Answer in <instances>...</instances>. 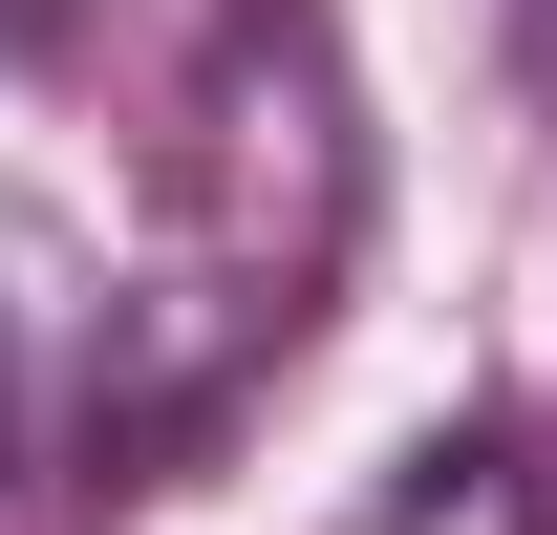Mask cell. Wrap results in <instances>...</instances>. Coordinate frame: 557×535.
<instances>
[{
  "mask_svg": "<svg viewBox=\"0 0 557 535\" xmlns=\"http://www.w3.org/2000/svg\"><path fill=\"white\" fill-rule=\"evenodd\" d=\"M364 236V86L322 0H236L214 22L194 108H172V214H150V278L108 322V428H194L214 386H258L278 343L322 322V278Z\"/></svg>",
  "mask_w": 557,
  "mask_h": 535,
  "instance_id": "1",
  "label": "cell"
},
{
  "mask_svg": "<svg viewBox=\"0 0 557 535\" xmlns=\"http://www.w3.org/2000/svg\"><path fill=\"white\" fill-rule=\"evenodd\" d=\"M344 535H557V493H536V450H515V428H429Z\"/></svg>",
  "mask_w": 557,
  "mask_h": 535,
  "instance_id": "2",
  "label": "cell"
},
{
  "mask_svg": "<svg viewBox=\"0 0 557 535\" xmlns=\"http://www.w3.org/2000/svg\"><path fill=\"white\" fill-rule=\"evenodd\" d=\"M0 43H44V0H0Z\"/></svg>",
  "mask_w": 557,
  "mask_h": 535,
  "instance_id": "3",
  "label": "cell"
}]
</instances>
